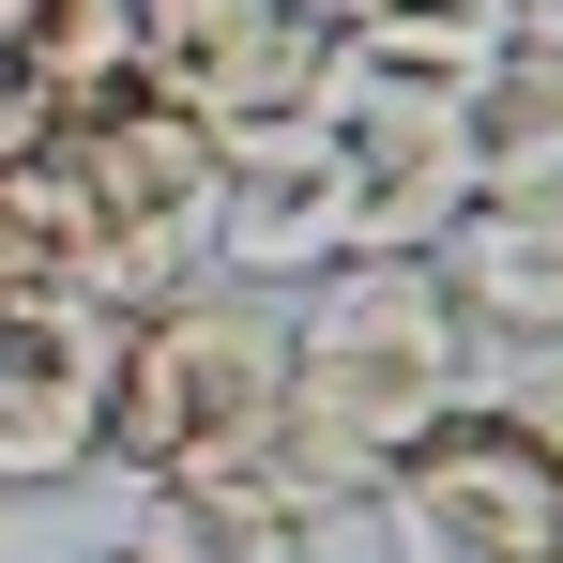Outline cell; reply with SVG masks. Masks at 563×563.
Returning a JSON list of instances; mask_svg holds the SVG:
<instances>
[{
  "mask_svg": "<svg viewBox=\"0 0 563 563\" xmlns=\"http://www.w3.org/2000/svg\"><path fill=\"white\" fill-rule=\"evenodd\" d=\"M472 396H487V335L457 320L442 260H335L289 305V411H275L260 472L305 518H335V503H366L380 472L442 411H472Z\"/></svg>",
  "mask_w": 563,
  "mask_h": 563,
  "instance_id": "6da1fadb",
  "label": "cell"
},
{
  "mask_svg": "<svg viewBox=\"0 0 563 563\" xmlns=\"http://www.w3.org/2000/svg\"><path fill=\"white\" fill-rule=\"evenodd\" d=\"M31 168H46V198H62V229H77V289H92L107 320L168 305V289L213 260V198H229V153H213V122H198L184 92L122 77V92L62 107V122L31 137Z\"/></svg>",
  "mask_w": 563,
  "mask_h": 563,
  "instance_id": "7a4b0ae2",
  "label": "cell"
},
{
  "mask_svg": "<svg viewBox=\"0 0 563 563\" xmlns=\"http://www.w3.org/2000/svg\"><path fill=\"white\" fill-rule=\"evenodd\" d=\"M275 411H289V305L275 289L184 275L107 351V472H137V487H168V472H260Z\"/></svg>",
  "mask_w": 563,
  "mask_h": 563,
  "instance_id": "3957f363",
  "label": "cell"
},
{
  "mask_svg": "<svg viewBox=\"0 0 563 563\" xmlns=\"http://www.w3.org/2000/svg\"><path fill=\"white\" fill-rule=\"evenodd\" d=\"M396 563H563V427L472 396L366 487Z\"/></svg>",
  "mask_w": 563,
  "mask_h": 563,
  "instance_id": "277c9868",
  "label": "cell"
},
{
  "mask_svg": "<svg viewBox=\"0 0 563 563\" xmlns=\"http://www.w3.org/2000/svg\"><path fill=\"white\" fill-rule=\"evenodd\" d=\"M107 351L122 320L92 305H0V503L107 457Z\"/></svg>",
  "mask_w": 563,
  "mask_h": 563,
  "instance_id": "5b68a950",
  "label": "cell"
},
{
  "mask_svg": "<svg viewBox=\"0 0 563 563\" xmlns=\"http://www.w3.org/2000/svg\"><path fill=\"white\" fill-rule=\"evenodd\" d=\"M335 260H366L351 153H335V137H305V153H244L229 198H213V275H229V289H305V275H335Z\"/></svg>",
  "mask_w": 563,
  "mask_h": 563,
  "instance_id": "8992f818",
  "label": "cell"
},
{
  "mask_svg": "<svg viewBox=\"0 0 563 563\" xmlns=\"http://www.w3.org/2000/svg\"><path fill=\"white\" fill-rule=\"evenodd\" d=\"M427 260H442V289H457V320L487 351L563 335V198H472Z\"/></svg>",
  "mask_w": 563,
  "mask_h": 563,
  "instance_id": "52a82bcc",
  "label": "cell"
},
{
  "mask_svg": "<svg viewBox=\"0 0 563 563\" xmlns=\"http://www.w3.org/2000/svg\"><path fill=\"white\" fill-rule=\"evenodd\" d=\"M305 503H289L275 472H168V487H137L122 503V533L107 563H305Z\"/></svg>",
  "mask_w": 563,
  "mask_h": 563,
  "instance_id": "ba28073f",
  "label": "cell"
},
{
  "mask_svg": "<svg viewBox=\"0 0 563 563\" xmlns=\"http://www.w3.org/2000/svg\"><path fill=\"white\" fill-rule=\"evenodd\" d=\"M320 31H335L351 77H411V92H472V77L518 46L503 0H335Z\"/></svg>",
  "mask_w": 563,
  "mask_h": 563,
  "instance_id": "9c48e42d",
  "label": "cell"
},
{
  "mask_svg": "<svg viewBox=\"0 0 563 563\" xmlns=\"http://www.w3.org/2000/svg\"><path fill=\"white\" fill-rule=\"evenodd\" d=\"M457 168H472V198H563V62L549 46H503L457 92Z\"/></svg>",
  "mask_w": 563,
  "mask_h": 563,
  "instance_id": "30bf717a",
  "label": "cell"
},
{
  "mask_svg": "<svg viewBox=\"0 0 563 563\" xmlns=\"http://www.w3.org/2000/svg\"><path fill=\"white\" fill-rule=\"evenodd\" d=\"M289 31H305L289 0H137V77L184 92V107H213L260 46H289Z\"/></svg>",
  "mask_w": 563,
  "mask_h": 563,
  "instance_id": "8fae6325",
  "label": "cell"
},
{
  "mask_svg": "<svg viewBox=\"0 0 563 563\" xmlns=\"http://www.w3.org/2000/svg\"><path fill=\"white\" fill-rule=\"evenodd\" d=\"M0 46L31 62V92H46V107H92V92L137 77V0H15Z\"/></svg>",
  "mask_w": 563,
  "mask_h": 563,
  "instance_id": "7c38bea8",
  "label": "cell"
},
{
  "mask_svg": "<svg viewBox=\"0 0 563 563\" xmlns=\"http://www.w3.org/2000/svg\"><path fill=\"white\" fill-rule=\"evenodd\" d=\"M487 396H503V411H533V427H563V335H533V351H487Z\"/></svg>",
  "mask_w": 563,
  "mask_h": 563,
  "instance_id": "4fadbf2b",
  "label": "cell"
},
{
  "mask_svg": "<svg viewBox=\"0 0 563 563\" xmlns=\"http://www.w3.org/2000/svg\"><path fill=\"white\" fill-rule=\"evenodd\" d=\"M46 122H62V107L31 92V62H15V46H0V168H15V153H31V137H46Z\"/></svg>",
  "mask_w": 563,
  "mask_h": 563,
  "instance_id": "5bb4252c",
  "label": "cell"
},
{
  "mask_svg": "<svg viewBox=\"0 0 563 563\" xmlns=\"http://www.w3.org/2000/svg\"><path fill=\"white\" fill-rule=\"evenodd\" d=\"M503 15H518V46H549V62H563V0H503Z\"/></svg>",
  "mask_w": 563,
  "mask_h": 563,
  "instance_id": "9a60e30c",
  "label": "cell"
},
{
  "mask_svg": "<svg viewBox=\"0 0 563 563\" xmlns=\"http://www.w3.org/2000/svg\"><path fill=\"white\" fill-rule=\"evenodd\" d=\"M289 15H335V0H289Z\"/></svg>",
  "mask_w": 563,
  "mask_h": 563,
  "instance_id": "2e32d148",
  "label": "cell"
},
{
  "mask_svg": "<svg viewBox=\"0 0 563 563\" xmlns=\"http://www.w3.org/2000/svg\"><path fill=\"white\" fill-rule=\"evenodd\" d=\"M0 31H15V0H0Z\"/></svg>",
  "mask_w": 563,
  "mask_h": 563,
  "instance_id": "e0dca14e",
  "label": "cell"
}]
</instances>
